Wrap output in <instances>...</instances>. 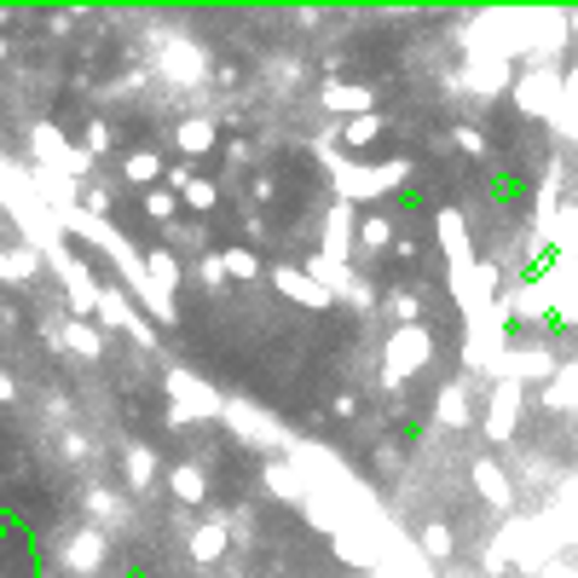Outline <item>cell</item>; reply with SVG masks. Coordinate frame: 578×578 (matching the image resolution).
Returning <instances> with one entry per match:
<instances>
[{"label": "cell", "mask_w": 578, "mask_h": 578, "mask_svg": "<svg viewBox=\"0 0 578 578\" xmlns=\"http://www.w3.org/2000/svg\"><path fill=\"white\" fill-rule=\"evenodd\" d=\"M434 359V335H428L422 324H411V330H394V342H388V382H411L417 370Z\"/></svg>", "instance_id": "6da1fadb"}, {"label": "cell", "mask_w": 578, "mask_h": 578, "mask_svg": "<svg viewBox=\"0 0 578 578\" xmlns=\"http://www.w3.org/2000/svg\"><path fill=\"white\" fill-rule=\"evenodd\" d=\"M168 192H174L180 202H192L197 214H214L220 209V185L202 180V174H185V168H168Z\"/></svg>", "instance_id": "7a4b0ae2"}, {"label": "cell", "mask_w": 578, "mask_h": 578, "mask_svg": "<svg viewBox=\"0 0 578 578\" xmlns=\"http://www.w3.org/2000/svg\"><path fill=\"white\" fill-rule=\"evenodd\" d=\"M272 284L284 290L295 307H312V312L330 307V290H324V284H312V278H307L302 267H278V272H272Z\"/></svg>", "instance_id": "3957f363"}, {"label": "cell", "mask_w": 578, "mask_h": 578, "mask_svg": "<svg viewBox=\"0 0 578 578\" xmlns=\"http://www.w3.org/2000/svg\"><path fill=\"white\" fill-rule=\"evenodd\" d=\"M226 550H232V532L220 527V520H209V527H197L192 538H185V555H192L197 567H214Z\"/></svg>", "instance_id": "277c9868"}, {"label": "cell", "mask_w": 578, "mask_h": 578, "mask_svg": "<svg viewBox=\"0 0 578 578\" xmlns=\"http://www.w3.org/2000/svg\"><path fill=\"white\" fill-rule=\"evenodd\" d=\"M122 180L139 185V192H157V180H162V151H151V145H134V151L122 157Z\"/></svg>", "instance_id": "5b68a950"}, {"label": "cell", "mask_w": 578, "mask_h": 578, "mask_svg": "<svg viewBox=\"0 0 578 578\" xmlns=\"http://www.w3.org/2000/svg\"><path fill=\"white\" fill-rule=\"evenodd\" d=\"M324 110H335V116H370V87L359 82H324Z\"/></svg>", "instance_id": "8992f818"}, {"label": "cell", "mask_w": 578, "mask_h": 578, "mask_svg": "<svg viewBox=\"0 0 578 578\" xmlns=\"http://www.w3.org/2000/svg\"><path fill=\"white\" fill-rule=\"evenodd\" d=\"M515 417H520V388L515 382H503L497 394H492V417H487V434L492 440H503L515 428Z\"/></svg>", "instance_id": "52a82bcc"}, {"label": "cell", "mask_w": 578, "mask_h": 578, "mask_svg": "<svg viewBox=\"0 0 578 578\" xmlns=\"http://www.w3.org/2000/svg\"><path fill=\"white\" fill-rule=\"evenodd\" d=\"M168 492L180 503H202L209 497V475H202L197 463H180V469H168Z\"/></svg>", "instance_id": "ba28073f"}, {"label": "cell", "mask_w": 578, "mask_h": 578, "mask_svg": "<svg viewBox=\"0 0 578 578\" xmlns=\"http://www.w3.org/2000/svg\"><path fill=\"white\" fill-rule=\"evenodd\" d=\"M475 487H480V497H487V503H497V509H509V497H515L509 475H503L492 457H487V463H475Z\"/></svg>", "instance_id": "9c48e42d"}, {"label": "cell", "mask_w": 578, "mask_h": 578, "mask_svg": "<svg viewBox=\"0 0 578 578\" xmlns=\"http://www.w3.org/2000/svg\"><path fill=\"white\" fill-rule=\"evenodd\" d=\"M174 139H180L185 157H209V151H214V122H209V116H185Z\"/></svg>", "instance_id": "30bf717a"}, {"label": "cell", "mask_w": 578, "mask_h": 578, "mask_svg": "<svg viewBox=\"0 0 578 578\" xmlns=\"http://www.w3.org/2000/svg\"><path fill=\"white\" fill-rule=\"evenodd\" d=\"M139 214L151 220V226H174V220H180V197L168 192V185H157V192L139 197Z\"/></svg>", "instance_id": "8fae6325"}, {"label": "cell", "mask_w": 578, "mask_h": 578, "mask_svg": "<svg viewBox=\"0 0 578 578\" xmlns=\"http://www.w3.org/2000/svg\"><path fill=\"white\" fill-rule=\"evenodd\" d=\"M220 272L226 278H260V260H255V249H220Z\"/></svg>", "instance_id": "7c38bea8"}, {"label": "cell", "mask_w": 578, "mask_h": 578, "mask_svg": "<svg viewBox=\"0 0 578 578\" xmlns=\"http://www.w3.org/2000/svg\"><path fill=\"white\" fill-rule=\"evenodd\" d=\"M394 244V226H388L382 214H365L359 220V249H388Z\"/></svg>", "instance_id": "4fadbf2b"}, {"label": "cell", "mask_w": 578, "mask_h": 578, "mask_svg": "<svg viewBox=\"0 0 578 578\" xmlns=\"http://www.w3.org/2000/svg\"><path fill=\"white\" fill-rule=\"evenodd\" d=\"M342 139L353 145V151H359V145H377V139H382V116H353V122L342 127Z\"/></svg>", "instance_id": "5bb4252c"}, {"label": "cell", "mask_w": 578, "mask_h": 578, "mask_svg": "<svg viewBox=\"0 0 578 578\" xmlns=\"http://www.w3.org/2000/svg\"><path fill=\"white\" fill-rule=\"evenodd\" d=\"M99 555H104L99 532H82L76 544H70V567H76V573H87V567H99Z\"/></svg>", "instance_id": "9a60e30c"}, {"label": "cell", "mask_w": 578, "mask_h": 578, "mask_svg": "<svg viewBox=\"0 0 578 578\" xmlns=\"http://www.w3.org/2000/svg\"><path fill=\"white\" fill-rule=\"evenodd\" d=\"M122 463H127V480H134L139 492H145V487H151V480H157V463H151V452H145V445H134V452H127Z\"/></svg>", "instance_id": "2e32d148"}, {"label": "cell", "mask_w": 578, "mask_h": 578, "mask_svg": "<svg viewBox=\"0 0 578 578\" xmlns=\"http://www.w3.org/2000/svg\"><path fill=\"white\" fill-rule=\"evenodd\" d=\"M64 342H70V347H76V353H93V359H99L104 335H99V330H93L87 319H76V324H70V330H64Z\"/></svg>", "instance_id": "e0dca14e"}, {"label": "cell", "mask_w": 578, "mask_h": 578, "mask_svg": "<svg viewBox=\"0 0 578 578\" xmlns=\"http://www.w3.org/2000/svg\"><path fill=\"white\" fill-rule=\"evenodd\" d=\"M145 255H151V278H157V284H162V290H174V284H180V278H185V272H180V260H174V255H168V249H145Z\"/></svg>", "instance_id": "ac0fdd59"}, {"label": "cell", "mask_w": 578, "mask_h": 578, "mask_svg": "<svg viewBox=\"0 0 578 578\" xmlns=\"http://www.w3.org/2000/svg\"><path fill=\"white\" fill-rule=\"evenodd\" d=\"M440 417L452 422V428L469 422V399H463V388H445V394H440Z\"/></svg>", "instance_id": "d6986e66"}, {"label": "cell", "mask_w": 578, "mask_h": 578, "mask_svg": "<svg viewBox=\"0 0 578 578\" xmlns=\"http://www.w3.org/2000/svg\"><path fill=\"white\" fill-rule=\"evenodd\" d=\"M422 550L428 555H452V527H440V520H434V527H422Z\"/></svg>", "instance_id": "ffe728a7"}, {"label": "cell", "mask_w": 578, "mask_h": 578, "mask_svg": "<svg viewBox=\"0 0 578 578\" xmlns=\"http://www.w3.org/2000/svg\"><path fill=\"white\" fill-rule=\"evenodd\" d=\"M0 272H7V278H29V272H35L29 249H7V255H0Z\"/></svg>", "instance_id": "44dd1931"}, {"label": "cell", "mask_w": 578, "mask_h": 578, "mask_svg": "<svg viewBox=\"0 0 578 578\" xmlns=\"http://www.w3.org/2000/svg\"><path fill=\"white\" fill-rule=\"evenodd\" d=\"M82 145H87V151H110V127L104 122H87L82 127Z\"/></svg>", "instance_id": "7402d4cb"}, {"label": "cell", "mask_w": 578, "mask_h": 578, "mask_svg": "<svg viewBox=\"0 0 578 578\" xmlns=\"http://www.w3.org/2000/svg\"><path fill=\"white\" fill-rule=\"evenodd\" d=\"M457 145H463V151H469V157H487V139H480L475 127H457Z\"/></svg>", "instance_id": "603a6c76"}, {"label": "cell", "mask_w": 578, "mask_h": 578, "mask_svg": "<svg viewBox=\"0 0 578 578\" xmlns=\"http://www.w3.org/2000/svg\"><path fill=\"white\" fill-rule=\"evenodd\" d=\"M0 399H12V377H7V370H0Z\"/></svg>", "instance_id": "cb8c5ba5"}, {"label": "cell", "mask_w": 578, "mask_h": 578, "mask_svg": "<svg viewBox=\"0 0 578 578\" xmlns=\"http://www.w3.org/2000/svg\"><path fill=\"white\" fill-rule=\"evenodd\" d=\"M0 52H7V41H0Z\"/></svg>", "instance_id": "d4e9b609"}]
</instances>
